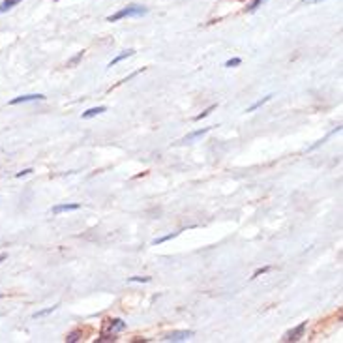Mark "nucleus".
<instances>
[{
  "label": "nucleus",
  "instance_id": "4",
  "mask_svg": "<svg viewBox=\"0 0 343 343\" xmlns=\"http://www.w3.org/2000/svg\"><path fill=\"white\" fill-rule=\"evenodd\" d=\"M306 328H308V321H304V323H300V325L296 326V328H291L289 332H285L283 334V342H298L300 338H304V332H306Z\"/></svg>",
  "mask_w": 343,
  "mask_h": 343
},
{
  "label": "nucleus",
  "instance_id": "3",
  "mask_svg": "<svg viewBox=\"0 0 343 343\" xmlns=\"http://www.w3.org/2000/svg\"><path fill=\"white\" fill-rule=\"evenodd\" d=\"M193 336H195L193 330H172V332L163 336V342L180 343V342H188L189 338H193Z\"/></svg>",
  "mask_w": 343,
  "mask_h": 343
},
{
  "label": "nucleus",
  "instance_id": "6",
  "mask_svg": "<svg viewBox=\"0 0 343 343\" xmlns=\"http://www.w3.org/2000/svg\"><path fill=\"white\" fill-rule=\"evenodd\" d=\"M81 205L79 203H68V205H57L53 206V214H60V212H71V210H79Z\"/></svg>",
  "mask_w": 343,
  "mask_h": 343
},
{
  "label": "nucleus",
  "instance_id": "8",
  "mask_svg": "<svg viewBox=\"0 0 343 343\" xmlns=\"http://www.w3.org/2000/svg\"><path fill=\"white\" fill-rule=\"evenodd\" d=\"M107 111V107L105 105H100V107H92V109H88V111H85L83 114H81V118H85V120H88V118H94V116H98V114H102V113Z\"/></svg>",
  "mask_w": 343,
  "mask_h": 343
},
{
  "label": "nucleus",
  "instance_id": "20",
  "mask_svg": "<svg viewBox=\"0 0 343 343\" xmlns=\"http://www.w3.org/2000/svg\"><path fill=\"white\" fill-rule=\"evenodd\" d=\"M128 282H137V283H148V282H150V278H146V276H133V278H128Z\"/></svg>",
  "mask_w": 343,
  "mask_h": 343
},
{
  "label": "nucleus",
  "instance_id": "14",
  "mask_svg": "<svg viewBox=\"0 0 343 343\" xmlns=\"http://www.w3.org/2000/svg\"><path fill=\"white\" fill-rule=\"evenodd\" d=\"M216 107H218V105H216V103H212V105H210V107H206V109H205V111H203V113H201V114H197V116H195V120L199 122V120H203V118H206V116H208V114H210V113L214 111Z\"/></svg>",
  "mask_w": 343,
  "mask_h": 343
},
{
  "label": "nucleus",
  "instance_id": "16",
  "mask_svg": "<svg viewBox=\"0 0 343 343\" xmlns=\"http://www.w3.org/2000/svg\"><path fill=\"white\" fill-rule=\"evenodd\" d=\"M83 55H85V51H79L77 55H75V57H73V58H71V60L68 62V66H69V68H73V66H77L79 60L83 58Z\"/></svg>",
  "mask_w": 343,
  "mask_h": 343
},
{
  "label": "nucleus",
  "instance_id": "7",
  "mask_svg": "<svg viewBox=\"0 0 343 343\" xmlns=\"http://www.w3.org/2000/svg\"><path fill=\"white\" fill-rule=\"evenodd\" d=\"M210 129H212V126H210V128H203V129H197V131H191V133H189V135H186V137L182 139L180 143H193V141H195V139L203 137V135H205V133H208V131H210Z\"/></svg>",
  "mask_w": 343,
  "mask_h": 343
},
{
  "label": "nucleus",
  "instance_id": "2",
  "mask_svg": "<svg viewBox=\"0 0 343 343\" xmlns=\"http://www.w3.org/2000/svg\"><path fill=\"white\" fill-rule=\"evenodd\" d=\"M148 13V9L145 6H141V4H128L126 8H122L120 11H116V13H113L107 17L109 23H116V21H120V19H126V17H143Z\"/></svg>",
  "mask_w": 343,
  "mask_h": 343
},
{
  "label": "nucleus",
  "instance_id": "21",
  "mask_svg": "<svg viewBox=\"0 0 343 343\" xmlns=\"http://www.w3.org/2000/svg\"><path fill=\"white\" fill-rule=\"evenodd\" d=\"M319 2H325V0H300V6H311V4H319Z\"/></svg>",
  "mask_w": 343,
  "mask_h": 343
},
{
  "label": "nucleus",
  "instance_id": "15",
  "mask_svg": "<svg viewBox=\"0 0 343 343\" xmlns=\"http://www.w3.org/2000/svg\"><path fill=\"white\" fill-rule=\"evenodd\" d=\"M266 0H251V4H249L248 6V11L249 13H253V11H257L259 8H261V6H263V4H265Z\"/></svg>",
  "mask_w": 343,
  "mask_h": 343
},
{
  "label": "nucleus",
  "instance_id": "23",
  "mask_svg": "<svg viewBox=\"0 0 343 343\" xmlns=\"http://www.w3.org/2000/svg\"><path fill=\"white\" fill-rule=\"evenodd\" d=\"M8 257V255H6V253H0V263H2V261H4V259Z\"/></svg>",
  "mask_w": 343,
  "mask_h": 343
},
{
  "label": "nucleus",
  "instance_id": "12",
  "mask_svg": "<svg viewBox=\"0 0 343 343\" xmlns=\"http://www.w3.org/2000/svg\"><path fill=\"white\" fill-rule=\"evenodd\" d=\"M57 308H58V306H51V308H45V309H42V311H36V313H32V319L47 317V315H51V313H55V311H57Z\"/></svg>",
  "mask_w": 343,
  "mask_h": 343
},
{
  "label": "nucleus",
  "instance_id": "11",
  "mask_svg": "<svg viewBox=\"0 0 343 343\" xmlns=\"http://www.w3.org/2000/svg\"><path fill=\"white\" fill-rule=\"evenodd\" d=\"M19 2H23V0H4V2L0 4V15H2V13H6V11H9L13 6H17Z\"/></svg>",
  "mask_w": 343,
  "mask_h": 343
},
{
  "label": "nucleus",
  "instance_id": "22",
  "mask_svg": "<svg viewBox=\"0 0 343 343\" xmlns=\"http://www.w3.org/2000/svg\"><path fill=\"white\" fill-rule=\"evenodd\" d=\"M30 172H32V169H25V171L17 172L15 176H17V178H23V176H26V174H30Z\"/></svg>",
  "mask_w": 343,
  "mask_h": 343
},
{
  "label": "nucleus",
  "instance_id": "13",
  "mask_svg": "<svg viewBox=\"0 0 343 343\" xmlns=\"http://www.w3.org/2000/svg\"><path fill=\"white\" fill-rule=\"evenodd\" d=\"M81 338H83V332H81V330H73L71 334H68L66 342H68V343H75V342H81Z\"/></svg>",
  "mask_w": 343,
  "mask_h": 343
},
{
  "label": "nucleus",
  "instance_id": "18",
  "mask_svg": "<svg viewBox=\"0 0 343 343\" xmlns=\"http://www.w3.org/2000/svg\"><path fill=\"white\" fill-rule=\"evenodd\" d=\"M272 270V266H263V268H257L255 272H253V276H251V280H255V278H259L261 274H266V272H270Z\"/></svg>",
  "mask_w": 343,
  "mask_h": 343
},
{
  "label": "nucleus",
  "instance_id": "10",
  "mask_svg": "<svg viewBox=\"0 0 343 343\" xmlns=\"http://www.w3.org/2000/svg\"><path fill=\"white\" fill-rule=\"evenodd\" d=\"M272 98H274V96H272V94H268V96H265V98H261L259 102H255V103H253V105H249V107H248V111H246V113H253V111H257L259 107H263V105H265L266 102H270Z\"/></svg>",
  "mask_w": 343,
  "mask_h": 343
},
{
  "label": "nucleus",
  "instance_id": "1",
  "mask_svg": "<svg viewBox=\"0 0 343 343\" xmlns=\"http://www.w3.org/2000/svg\"><path fill=\"white\" fill-rule=\"evenodd\" d=\"M126 330V323L122 319H107L102 326V336L98 338V343L102 342H114L116 336Z\"/></svg>",
  "mask_w": 343,
  "mask_h": 343
},
{
  "label": "nucleus",
  "instance_id": "5",
  "mask_svg": "<svg viewBox=\"0 0 343 343\" xmlns=\"http://www.w3.org/2000/svg\"><path fill=\"white\" fill-rule=\"evenodd\" d=\"M38 100H45L43 94H26V96H19V98H13L9 105H19V103H26V102H38Z\"/></svg>",
  "mask_w": 343,
  "mask_h": 343
},
{
  "label": "nucleus",
  "instance_id": "19",
  "mask_svg": "<svg viewBox=\"0 0 343 343\" xmlns=\"http://www.w3.org/2000/svg\"><path fill=\"white\" fill-rule=\"evenodd\" d=\"M242 60L240 58H229V60L225 62V68H236V66H240Z\"/></svg>",
  "mask_w": 343,
  "mask_h": 343
},
{
  "label": "nucleus",
  "instance_id": "17",
  "mask_svg": "<svg viewBox=\"0 0 343 343\" xmlns=\"http://www.w3.org/2000/svg\"><path fill=\"white\" fill-rule=\"evenodd\" d=\"M176 234H178V232H171V234H167V236H162V238H156V240L152 242V244H154V246H158V244H163V242H167V240H171V238H174Z\"/></svg>",
  "mask_w": 343,
  "mask_h": 343
},
{
  "label": "nucleus",
  "instance_id": "9",
  "mask_svg": "<svg viewBox=\"0 0 343 343\" xmlns=\"http://www.w3.org/2000/svg\"><path fill=\"white\" fill-rule=\"evenodd\" d=\"M135 55V51L133 49H128V51H122L116 58H113L111 62H109V68H113V66H116L118 62H122V60H126V58H129V57H133Z\"/></svg>",
  "mask_w": 343,
  "mask_h": 343
},
{
  "label": "nucleus",
  "instance_id": "24",
  "mask_svg": "<svg viewBox=\"0 0 343 343\" xmlns=\"http://www.w3.org/2000/svg\"><path fill=\"white\" fill-rule=\"evenodd\" d=\"M55 2H58V0H55Z\"/></svg>",
  "mask_w": 343,
  "mask_h": 343
}]
</instances>
